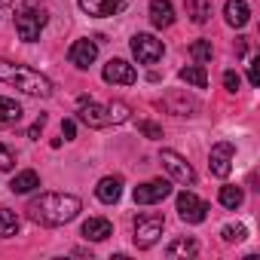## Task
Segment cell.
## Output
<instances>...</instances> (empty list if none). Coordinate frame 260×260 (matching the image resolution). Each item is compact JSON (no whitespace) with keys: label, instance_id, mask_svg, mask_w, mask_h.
<instances>
[{"label":"cell","instance_id":"cell-35","mask_svg":"<svg viewBox=\"0 0 260 260\" xmlns=\"http://www.w3.org/2000/svg\"><path fill=\"white\" fill-rule=\"evenodd\" d=\"M245 49H248V40L245 37H236V55H245Z\"/></svg>","mask_w":260,"mask_h":260},{"label":"cell","instance_id":"cell-17","mask_svg":"<svg viewBox=\"0 0 260 260\" xmlns=\"http://www.w3.org/2000/svg\"><path fill=\"white\" fill-rule=\"evenodd\" d=\"M83 236L92 239V242H104L107 236H113V226H110L107 217H89V220L83 223Z\"/></svg>","mask_w":260,"mask_h":260},{"label":"cell","instance_id":"cell-3","mask_svg":"<svg viewBox=\"0 0 260 260\" xmlns=\"http://www.w3.org/2000/svg\"><path fill=\"white\" fill-rule=\"evenodd\" d=\"M46 22H49V10L40 4V0H25V4L16 10V31H19V37L25 43H34Z\"/></svg>","mask_w":260,"mask_h":260},{"label":"cell","instance_id":"cell-34","mask_svg":"<svg viewBox=\"0 0 260 260\" xmlns=\"http://www.w3.org/2000/svg\"><path fill=\"white\" fill-rule=\"evenodd\" d=\"M61 135H64V141H71V138L77 135V125H74V119H64V122H61Z\"/></svg>","mask_w":260,"mask_h":260},{"label":"cell","instance_id":"cell-12","mask_svg":"<svg viewBox=\"0 0 260 260\" xmlns=\"http://www.w3.org/2000/svg\"><path fill=\"white\" fill-rule=\"evenodd\" d=\"M135 80H138L135 68L128 64V61H122V58H110V61L104 64V83H113V86H132Z\"/></svg>","mask_w":260,"mask_h":260},{"label":"cell","instance_id":"cell-1","mask_svg":"<svg viewBox=\"0 0 260 260\" xmlns=\"http://www.w3.org/2000/svg\"><path fill=\"white\" fill-rule=\"evenodd\" d=\"M80 199L71 193H40L28 202V217L40 226H61L80 214Z\"/></svg>","mask_w":260,"mask_h":260},{"label":"cell","instance_id":"cell-7","mask_svg":"<svg viewBox=\"0 0 260 260\" xmlns=\"http://www.w3.org/2000/svg\"><path fill=\"white\" fill-rule=\"evenodd\" d=\"M178 214L184 223H202L208 217V202L199 199L196 193L184 190V193H178Z\"/></svg>","mask_w":260,"mask_h":260},{"label":"cell","instance_id":"cell-2","mask_svg":"<svg viewBox=\"0 0 260 260\" xmlns=\"http://www.w3.org/2000/svg\"><path fill=\"white\" fill-rule=\"evenodd\" d=\"M0 83L16 86L19 92L34 95V98H49V95H52V83H49L40 71L25 68V64H13V61H7V58H0Z\"/></svg>","mask_w":260,"mask_h":260},{"label":"cell","instance_id":"cell-11","mask_svg":"<svg viewBox=\"0 0 260 260\" xmlns=\"http://www.w3.org/2000/svg\"><path fill=\"white\" fill-rule=\"evenodd\" d=\"M128 7V0H80V10L92 19H110L119 16Z\"/></svg>","mask_w":260,"mask_h":260},{"label":"cell","instance_id":"cell-8","mask_svg":"<svg viewBox=\"0 0 260 260\" xmlns=\"http://www.w3.org/2000/svg\"><path fill=\"white\" fill-rule=\"evenodd\" d=\"M77 116H80L89 128H107V125H113V122H110V113H107V104H95L92 98H80Z\"/></svg>","mask_w":260,"mask_h":260},{"label":"cell","instance_id":"cell-19","mask_svg":"<svg viewBox=\"0 0 260 260\" xmlns=\"http://www.w3.org/2000/svg\"><path fill=\"white\" fill-rule=\"evenodd\" d=\"M184 10H187L190 22L205 25L211 19V0H184Z\"/></svg>","mask_w":260,"mask_h":260},{"label":"cell","instance_id":"cell-15","mask_svg":"<svg viewBox=\"0 0 260 260\" xmlns=\"http://www.w3.org/2000/svg\"><path fill=\"white\" fill-rule=\"evenodd\" d=\"M223 16H226V25L230 28H245L248 19H251V7L245 4V0H226Z\"/></svg>","mask_w":260,"mask_h":260},{"label":"cell","instance_id":"cell-21","mask_svg":"<svg viewBox=\"0 0 260 260\" xmlns=\"http://www.w3.org/2000/svg\"><path fill=\"white\" fill-rule=\"evenodd\" d=\"M19 119H22V104L0 95V125H13Z\"/></svg>","mask_w":260,"mask_h":260},{"label":"cell","instance_id":"cell-26","mask_svg":"<svg viewBox=\"0 0 260 260\" xmlns=\"http://www.w3.org/2000/svg\"><path fill=\"white\" fill-rule=\"evenodd\" d=\"M107 113H110V122L119 125V122H125L128 116H132V107H128L125 101H110L107 104Z\"/></svg>","mask_w":260,"mask_h":260},{"label":"cell","instance_id":"cell-28","mask_svg":"<svg viewBox=\"0 0 260 260\" xmlns=\"http://www.w3.org/2000/svg\"><path fill=\"white\" fill-rule=\"evenodd\" d=\"M220 236H223V242H242V239L248 236V230H245L242 223H236V226L230 223V226H223V230H220Z\"/></svg>","mask_w":260,"mask_h":260},{"label":"cell","instance_id":"cell-16","mask_svg":"<svg viewBox=\"0 0 260 260\" xmlns=\"http://www.w3.org/2000/svg\"><path fill=\"white\" fill-rule=\"evenodd\" d=\"M95 196H98L104 205H113V202L122 196V178H116V175L101 178V181H98V187H95Z\"/></svg>","mask_w":260,"mask_h":260},{"label":"cell","instance_id":"cell-27","mask_svg":"<svg viewBox=\"0 0 260 260\" xmlns=\"http://www.w3.org/2000/svg\"><path fill=\"white\" fill-rule=\"evenodd\" d=\"M190 55H193L199 64L211 61V55H214V49H211V40H196V43L190 46Z\"/></svg>","mask_w":260,"mask_h":260},{"label":"cell","instance_id":"cell-23","mask_svg":"<svg viewBox=\"0 0 260 260\" xmlns=\"http://www.w3.org/2000/svg\"><path fill=\"white\" fill-rule=\"evenodd\" d=\"M196 251H199V245H196L193 239H175L166 254H169V257H193Z\"/></svg>","mask_w":260,"mask_h":260},{"label":"cell","instance_id":"cell-29","mask_svg":"<svg viewBox=\"0 0 260 260\" xmlns=\"http://www.w3.org/2000/svg\"><path fill=\"white\" fill-rule=\"evenodd\" d=\"M13 166H16V153L7 144H0V172H10Z\"/></svg>","mask_w":260,"mask_h":260},{"label":"cell","instance_id":"cell-5","mask_svg":"<svg viewBox=\"0 0 260 260\" xmlns=\"http://www.w3.org/2000/svg\"><path fill=\"white\" fill-rule=\"evenodd\" d=\"M162 52H166V46H162V40H156L153 34H135V37H132V55H135L141 64H156V61L162 58Z\"/></svg>","mask_w":260,"mask_h":260},{"label":"cell","instance_id":"cell-32","mask_svg":"<svg viewBox=\"0 0 260 260\" xmlns=\"http://www.w3.org/2000/svg\"><path fill=\"white\" fill-rule=\"evenodd\" d=\"M248 83L260 86V58H251V64H248Z\"/></svg>","mask_w":260,"mask_h":260},{"label":"cell","instance_id":"cell-6","mask_svg":"<svg viewBox=\"0 0 260 260\" xmlns=\"http://www.w3.org/2000/svg\"><path fill=\"white\" fill-rule=\"evenodd\" d=\"M159 162H162V169L178 181V184H196V172H193V166L181 156V153H175V150H162L159 153Z\"/></svg>","mask_w":260,"mask_h":260},{"label":"cell","instance_id":"cell-30","mask_svg":"<svg viewBox=\"0 0 260 260\" xmlns=\"http://www.w3.org/2000/svg\"><path fill=\"white\" fill-rule=\"evenodd\" d=\"M138 128H141V135H147V138H153V141H159V138H162V128H159L156 122H141Z\"/></svg>","mask_w":260,"mask_h":260},{"label":"cell","instance_id":"cell-9","mask_svg":"<svg viewBox=\"0 0 260 260\" xmlns=\"http://www.w3.org/2000/svg\"><path fill=\"white\" fill-rule=\"evenodd\" d=\"M233 159H236V147H233L230 141L214 144V147H211V153H208V169H211V175L226 178V175L233 172Z\"/></svg>","mask_w":260,"mask_h":260},{"label":"cell","instance_id":"cell-36","mask_svg":"<svg viewBox=\"0 0 260 260\" xmlns=\"http://www.w3.org/2000/svg\"><path fill=\"white\" fill-rule=\"evenodd\" d=\"M0 4H13V0H0Z\"/></svg>","mask_w":260,"mask_h":260},{"label":"cell","instance_id":"cell-25","mask_svg":"<svg viewBox=\"0 0 260 260\" xmlns=\"http://www.w3.org/2000/svg\"><path fill=\"white\" fill-rule=\"evenodd\" d=\"M245 202V193H242V187H220V205L223 208H239Z\"/></svg>","mask_w":260,"mask_h":260},{"label":"cell","instance_id":"cell-14","mask_svg":"<svg viewBox=\"0 0 260 260\" xmlns=\"http://www.w3.org/2000/svg\"><path fill=\"white\" fill-rule=\"evenodd\" d=\"M159 107H166L169 113H175V116H193L196 110H199V101L196 98H190V95H181V92H172V95H166L162 98V104Z\"/></svg>","mask_w":260,"mask_h":260},{"label":"cell","instance_id":"cell-22","mask_svg":"<svg viewBox=\"0 0 260 260\" xmlns=\"http://www.w3.org/2000/svg\"><path fill=\"white\" fill-rule=\"evenodd\" d=\"M187 86H196V89H205L208 86V74H205V68L202 64H193V68H181V74H178Z\"/></svg>","mask_w":260,"mask_h":260},{"label":"cell","instance_id":"cell-10","mask_svg":"<svg viewBox=\"0 0 260 260\" xmlns=\"http://www.w3.org/2000/svg\"><path fill=\"white\" fill-rule=\"evenodd\" d=\"M169 193H172V184L162 181V178H156V181H147V184H138V187H135V202H138V205H156V202H162Z\"/></svg>","mask_w":260,"mask_h":260},{"label":"cell","instance_id":"cell-31","mask_svg":"<svg viewBox=\"0 0 260 260\" xmlns=\"http://www.w3.org/2000/svg\"><path fill=\"white\" fill-rule=\"evenodd\" d=\"M223 86H226V92H239V86H242V77H239L236 71H226V74H223Z\"/></svg>","mask_w":260,"mask_h":260},{"label":"cell","instance_id":"cell-13","mask_svg":"<svg viewBox=\"0 0 260 260\" xmlns=\"http://www.w3.org/2000/svg\"><path fill=\"white\" fill-rule=\"evenodd\" d=\"M68 58H71V64H74V68L86 71V68L98 58V43H95V40H89V37H83V40H77V43L68 49Z\"/></svg>","mask_w":260,"mask_h":260},{"label":"cell","instance_id":"cell-24","mask_svg":"<svg viewBox=\"0 0 260 260\" xmlns=\"http://www.w3.org/2000/svg\"><path fill=\"white\" fill-rule=\"evenodd\" d=\"M16 233H19V217H16V211L0 208V236L10 239V236H16Z\"/></svg>","mask_w":260,"mask_h":260},{"label":"cell","instance_id":"cell-4","mask_svg":"<svg viewBox=\"0 0 260 260\" xmlns=\"http://www.w3.org/2000/svg\"><path fill=\"white\" fill-rule=\"evenodd\" d=\"M162 230H166V220H162L159 214H141V217L135 220V245H138L141 251H144V248H153V245L159 242Z\"/></svg>","mask_w":260,"mask_h":260},{"label":"cell","instance_id":"cell-20","mask_svg":"<svg viewBox=\"0 0 260 260\" xmlns=\"http://www.w3.org/2000/svg\"><path fill=\"white\" fill-rule=\"evenodd\" d=\"M37 187H40V175H37V172H31V169L19 172V175L13 178V184H10V190H13V193H31V190H37Z\"/></svg>","mask_w":260,"mask_h":260},{"label":"cell","instance_id":"cell-33","mask_svg":"<svg viewBox=\"0 0 260 260\" xmlns=\"http://www.w3.org/2000/svg\"><path fill=\"white\" fill-rule=\"evenodd\" d=\"M43 125H46V116L40 113V116H37V122H34L31 128H28V138H40V132H43Z\"/></svg>","mask_w":260,"mask_h":260},{"label":"cell","instance_id":"cell-18","mask_svg":"<svg viewBox=\"0 0 260 260\" xmlns=\"http://www.w3.org/2000/svg\"><path fill=\"white\" fill-rule=\"evenodd\" d=\"M150 22L156 28H169L175 22V7L169 0H150Z\"/></svg>","mask_w":260,"mask_h":260}]
</instances>
